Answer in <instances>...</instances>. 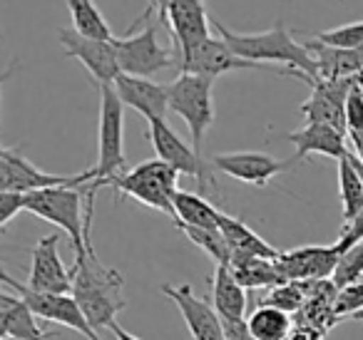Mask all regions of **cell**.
<instances>
[{"mask_svg": "<svg viewBox=\"0 0 363 340\" xmlns=\"http://www.w3.org/2000/svg\"><path fill=\"white\" fill-rule=\"evenodd\" d=\"M212 28L239 57H244V60L257 62V65H264V67L284 65V70L291 72V77L303 80L306 85L318 80L313 57L308 55L303 42L294 40L291 30L284 26V21H277L264 33L229 30L217 18H212Z\"/></svg>", "mask_w": 363, "mask_h": 340, "instance_id": "cell-1", "label": "cell"}, {"mask_svg": "<svg viewBox=\"0 0 363 340\" xmlns=\"http://www.w3.org/2000/svg\"><path fill=\"white\" fill-rule=\"evenodd\" d=\"M70 295L80 305L82 315L92 325V330L110 328L115 323L117 313L127 305L125 278H122L120 271L100 264L92 244L82 254H75Z\"/></svg>", "mask_w": 363, "mask_h": 340, "instance_id": "cell-2", "label": "cell"}, {"mask_svg": "<svg viewBox=\"0 0 363 340\" xmlns=\"http://www.w3.org/2000/svg\"><path fill=\"white\" fill-rule=\"evenodd\" d=\"M100 90V140H97V164L92 166V181L85 189V224L95 216V194L107 186L127 166L125 157V105L112 85H97Z\"/></svg>", "mask_w": 363, "mask_h": 340, "instance_id": "cell-3", "label": "cell"}, {"mask_svg": "<svg viewBox=\"0 0 363 340\" xmlns=\"http://www.w3.org/2000/svg\"><path fill=\"white\" fill-rule=\"evenodd\" d=\"M82 186H48V189L26 194V211L65 231L75 254H82L92 244L85 229V189Z\"/></svg>", "mask_w": 363, "mask_h": 340, "instance_id": "cell-4", "label": "cell"}, {"mask_svg": "<svg viewBox=\"0 0 363 340\" xmlns=\"http://www.w3.org/2000/svg\"><path fill=\"white\" fill-rule=\"evenodd\" d=\"M177 181H179V174L169 164H164L162 159H147L117 174L107 186H112L117 194L130 196L174 219V194L179 189Z\"/></svg>", "mask_w": 363, "mask_h": 340, "instance_id": "cell-5", "label": "cell"}, {"mask_svg": "<svg viewBox=\"0 0 363 340\" xmlns=\"http://www.w3.org/2000/svg\"><path fill=\"white\" fill-rule=\"evenodd\" d=\"M169 90V112L184 120L192 137V149L202 154L204 135L212 130L214 120V97H212V80L199 75L182 72L174 82L167 85Z\"/></svg>", "mask_w": 363, "mask_h": 340, "instance_id": "cell-6", "label": "cell"}, {"mask_svg": "<svg viewBox=\"0 0 363 340\" xmlns=\"http://www.w3.org/2000/svg\"><path fill=\"white\" fill-rule=\"evenodd\" d=\"M117 62L125 75L150 77L160 70H169L177 65V52L164 47L157 40V23L147 21L142 30L137 26L130 28V33L122 38H115Z\"/></svg>", "mask_w": 363, "mask_h": 340, "instance_id": "cell-7", "label": "cell"}, {"mask_svg": "<svg viewBox=\"0 0 363 340\" xmlns=\"http://www.w3.org/2000/svg\"><path fill=\"white\" fill-rule=\"evenodd\" d=\"M147 137H150V144L155 149L157 159H162L164 164H169L177 174H187L192 179H197L199 189H217L212 179V164L202 159V154L192 149L187 142L182 140L169 125L167 120H150L147 122Z\"/></svg>", "mask_w": 363, "mask_h": 340, "instance_id": "cell-8", "label": "cell"}, {"mask_svg": "<svg viewBox=\"0 0 363 340\" xmlns=\"http://www.w3.org/2000/svg\"><path fill=\"white\" fill-rule=\"evenodd\" d=\"M92 181V169L80 171V174L62 176V174H45L35 164L26 159L23 147H3L0 149V191H16V194H30L38 189H48V186H65L75 184L82 186Z\"/></svg>", "mask_w": 363, "mask_h": 340, "instance_id": "cell-9", "label": "cell"}, {"mask_svg": "<svg viewBox=\"0 0 363 340\" xmlns=\"http://www.w3.org/2000/svg\"><path fill=\"white\" fill-rule=\"evenodd\" d=\"M177 67H179L182 72L207 77V80H212V82L217 80V77L227 75V72H234V70H269V72H279V75L291 77V72L284 70V67H264V65H257V62L244 60V57H239L237 52L217 35H209L207 40L194 47L192 52L177 57Z\"/></svg>", "mask_w": 363, "mask_h": 340, "instance_id": "cell-10", "label": "cell"}, {"mask_svg": "<svg viewBox=\"0 0 363 340\" xmlns=\"http://www.w3.org/2000/svg\"><path fill=\"white\" fill-rule=\"evenodd\" d=\"M3 283L11 285L16 290L18 298H23L28 303V308L35 313V318H43L48 323H57L65 325L70 330H77L80 335H85L87 340H102L97 335V330H92V325L87 323V318L82 315L80 305L75 303L70 293L67 295H57V293H38V290H30L26 283L16 280L13 276H8L3 271Z\"/></svg>", "mask_w": 363, "mask_h": 340, "instance_id": "cell-11", "label": "cell"}, {"mask_svg": "<svg viewBox=\"0 0 363 340\" xmlns=\"http://www.w3.org/2000/svg\"><path fill=\"white\" fill-rule=\"evenodd\" d=\"M57 40L67 57L77 60L90 72L95 85H115V80L122 75L115 40H92V38L77 35L72 28H57Z\"/></svg>", "mask_w": 363, "mask_h": 340, "instance_id": "cell-12", "label": "cell"}, {"mask_svg": "<svg viewBox=\"0 0 363 340\" xmlns=\"http://www.w3.org/2000/svg\"><path fill=\"white\" fill-rule=\"evenodd\" d=\"M160 23L169 26L172 40L177 42V57L192 52L212 35V18L204 0H169Z\"/></svg>", "mask_w": 363, "mask_h": 340, "instance_id": "cell-13", "label": "cell"}, {"mask_svg": "<svg viewBox=\"0 0 363 340\" xmlns=\"http://www.w3.org/2000/svg\"><path fill=\"white\" fill-rule=\"evenodd\" d=\"M30 271H28V288L38 293L67 295L72 290V271L65 268L60 259V236H43L30 249Z\"/></svg>", "mask_w": 363, "mask_h": 340, "instance_id": "cell-14", "label": "cell"}, {"mask_svg": "<svg viewBox=\"0 0 363 340\" xmlns=\"http://www.w3.org/2000/svg\"><path fill=\"white\" fill-rule=\"evenodd\" d=\"M294 164V159H277L267 152H222L212 157L214 169L249 186H267L274 176L289 171Z\"/></svg>", "mask_w": 363, "mask_h": 340, "instance_id": "cell-15", "label": "cell"}, {"mask_svg": "<svg viewBox=\"0 0 363 340\" xmlns=\"http://www.w3.org/2000/svg\"><path fill=\"white\" fill-rule=\"evenodd\" d=\"M358 77L353 80H336V82H326V80H316L311 82V95L308 100L301 102L298 112L303 115L306 125H326V127H333V130L346 132V95L351 90V85L356 82Z\"/></svg>", "mask_w": 363, "mask_h": 340, "instance_id": "cell-16", "label": "cell"}, {"mask_svg": "<svg viewBox=\"0 0 363 340\" xmlns=\"http://www.w3.org/2000/svg\"><path fill=\"white\" fill-rule=\"evenodd\" d=\"M341 251L336 244L331 246H298L291 251H281L277 259L284 278L296 283H316V280H331Z\"/></svg>", "mask_w": 363, "mask_h": 340, "instance_id": "cell-17", "label": "cell"}, {"mask_svg": "<svg viewBox=\"0 0 363 340\" xmlns=\"http://www.w3.org/2000/svg\"><path fill=\"white\" fill-rule=\"evenodd\" d=\"M162 293L169 300H174L179 308L182 318L187 323V330L192 335V340H224V325L222 318L217 315V310L202 300L199 295H194V290L187 283L182 285H162Z\"/></svg>", "mask_w": 363, "mask_h": 340, "instance_id": "cell-18", "label": "cell"}, {"mask_svg": "<svg viewBox=\"0 0 363 340\" xmlns=\"http://www.w3.org/2000/svg\"><path fill=\"white\" fill-rule=\"evenodd\" d=\"M112 87H115L122 105L140 112L147 122L164 120V115L169 112V90L162 82H155L150 77L125 75L122 72Z\"/></svg>", "mask_w": 363, "mask_h": 340, "instance_id": "cell-19", "label": "cell"}, {"mask_svg": "<svg viewBox=\"0 0 363 340\" xmlns=\"http://www.w3.org/2000/svg\"><path fill=\"white\" fill-rule=\"evenodd\" d=\"M284 137L296 147V154L291 157L294 162H303L308 154H323L338 162L351 152L348 149V135L326 125H303L301 130L289 132Z\"/></svg>", "mask_w": 363, "mask_h": 340, "instance_id": "cell-20", "label": "cell"}, {"mask_svg": "<svg viewBox=\"0 0 363 340\" xmlns=\"http://www.w3.org/2000/svg\"><path fill=\"white\" fill-rule=\"evenodd\" d=\"M308 55L316 62L318 80L336 82V80H353V77H363V52L356 50H343V47L323 45L318 40L303 42Z\"/></svg>", "mask_w": 363, "mask_h": 340, "instance_id": "cell-21", "label": "cell"}, {"mask_svg": "<svg viewBox=\"0 0 363 340\" xmlns=\"http://www.w3.org/2000/svg\"><path fill=\"white\" fill-rule=\"evenodd\" d=\"M212 308L222 320L247 318V288L234 278L229 266H217L212 278Z\"/></svg>", "mask_w": 363, "mask_h": 340, "instance_id": "cell-22", "label": "cell"}, {"mask_svg": "<svg viewBox=\"0 0 363 340\" xmlns=\"http://www.w3.org/2000/svg\"><path fill=\"white\" fill-rule=\"evenodd\" d=\"M219 231H222L227 246L232 249V259L234 256H257V259L277 261L281 256V251H277L272 244H267L242 219H234V216L224 214V211H222V219H219Z\"/></svg>", "mask_w": 363, "mask_h": 340, "instance_id": "cell-23", "label": "cell"}, {"mask_svg": "<svg viewBox=\"0 0 363 340\" xmlns=\"http://www.w3.org/2000/svg\"><path fill=\"white\" fill-rule=\"evenodd\" d=\"M0 318L6 323L8 340H48V333L38 325L35 313L18 295L0 293Z\"/></svg>", "mask_w": 363, "mask_h": 340, "instance_id": "cell-24", "label": "cell"}, {"mask_svg": "<svg viewBox=\"0 0 363 340\" xmlns=\"http://www.w3.org/2000/svg\"><path fill=\"white\" fill-rule=\"evenodd\" d=\"M234 278L244 285V288H274L279 283H286L281 268L277 261L269 259H257V256H234L232 264Z\"/></svg>", "mask_w": 363, "mask_h": 340, "instance_id": "cell-25", "label": "cell"}, {"mask_svg": "<svg viewBox=\"0 0 363 340\" xmlns=\"http://www.w3.org/2000/svg\"><path fill=\"white\" fill-rule=\"evenodd\" d=\"M222 211L202 194L177 189L174 194V224L197 226V229H219Z\"/></svg>", "mask_w": 363, "mask_h": 340, "instance_id": "cell-26", "label": "cell"}, {"mask_svg": "<svg viewBox=\"0 0 363 340\" xmlns=\"http://www.w3.org/2000/svg\"><path fill=\"white\" fill-rule=\"evenodd\" d=\"M247 325L254 340H289L294 333L291 315L262 303L247 315Z\"/></svg>", "mask_w": 363, "mask_h": 340, "instance_id": "cell-27", "label": "cell"}, {"mask_svg": "<svg viewBox=\"0 0 363 340\" xmlns=\"http://www.w3.org/2000/svg\"><path fill=\"white\" fill-rule=\"evenodd\" d=\"M67 13H70L72 30L77 35L105 42L115 40V33H112L110 23L100 13V8L95 6V0H67Z\"/></svg>", "mask_w": 363, "mask_h": 340, "instance_id": "cell-28", "label": "cell"}, {"mask_svg": "<svg viewBox=\"0 0 363 340\" xmlns=\"http://www.w3.org/2000/svg\"><path fill=\"white\" fill-rule=\"evenodd\" d=\"M338 196H341L343 224L356 219L363 209V179L353 164L351 152L343 159H338Z\"/></svg>", "mask_w": 363, "mask_h": 340, "instance_id": "cell-29", "label": "cell"}, {"mask_svg": "<svg viewBox=\"0 0 363 340\" xmlns=\"http://www.w3.org/2000/svg\"><path fill=\"white\" fill-rule=\"evenodd\" d=\"M174 226L187 236L197 249H202L204 254L214 261V266L232 264V249L227 246V241H224L219 229H197V226H184V224H174Z\"/></svg>", "mask_w": 363, "mask_h": 340, "instance_id": "cell-30", "label": "cell"}, {"mask_svg": "<svg viewBox=\"0 0 363 340\" xmlns=\"http://www.w3.org/2000/svg\"><path fill=\"white\" fill-rule=\"evenodd\" d=\"M308 298V283H296V280H286V283H279L274 288H269V293L262 298V305H272L284 313H298L303 308Z\"/></svg>", "mask_w": 363, "mask_h": 340, "instance_id": "cell-31", "label": "cell"}, {"mask_svg": "<svg viewBox=\"0 0 363 340\" xmlns=\"http://www.w3.org/2000/svg\"><path fill=\"white\" fill-rule=\"evenodd\" d=\"M358 280H363V241H358L351 249L343 251L336 264V271L331 276V283L338 290L351 283H358Z\"/></svg>", "mask_w": 363, "mask_h": 340, "instance_id": "cell-32", "label": "cell"}, {"mask_svg": "<svg viewBox=\"0 0 363 340\" xmlns=\"http://www.w3.org/2000/svg\"><path fill=\"white\" fill-rule=\"evenodd\" d=\"M313 40L323 42V45L343 47V50L363 52V21L361 23H348V26H338V28H333V30L316 33Z\"/></svg>", "mask_w": 363, "mask_h": 340, "instance_id": "cell-33", "label": "cell"}, {"mask_svg": "<svg viewBox=\"0 0 363 340\" xmlns=\"http://www.w3.org/2000/svg\"><path fill=\"white\" fill-rule=\"evenodd\" d=\"M346 132H363V77H358L346 95Z\"/></svg>", "mask_w": 363, "mask_h": 340, "instance_id": "cell-34", "label": "cell"}, {"mask_svg": "<svg viewBox=\"0 0 363 340\" xmlns=\"http://www.w3.org/2000/svg\"><path fill=\"white\" fill-rule=\"evenodd\" d=\"M361 310H363V280L338 290L336 300H333V315L336 318H341V315H358Z\"/></svg>", "mask_w": 363, "mask_h": 340, "instance_id": "cell-35", "label": "cell"}, {"mask_svg": "<svg viewBox=\"0 0 363 340\" xmlns=\"http://www.w3.org/2000/svg\"><path fill=\"white\" fill-rule=\"evenodd\" d=\"M21 211H26V194L0 191V234L6 231V226L11 224Z\"/></svg>", "mask_w": 363, "mask_h": 340, "instance_id": "cell-36", "label": "cell"}, {"mask_svg": "<svg viewBox=\"0 0 363 340\" xmlns=\"http://www.w3.org/2000/svg\"><path fill=\"white\" fill-rule=\"evenodd\" d=\"M224 325V340H254L249 333L247 318L244 320H222Z\"/></svg>", "mask_w": 363, "mask_h": 340, "instance_id": "cell-37", "label": "cell"}, {"mask_svg": "<svg viewBox=\"0 0 363 340\" xmlns=\"http://www.w3.org/2000/svg\"><path fill=\"white\" fill-rule=\"evenodd\" d=\"M348 144H351V154L358 162H363V132H353L348 135Z\"/></svg>", "mask_w": 363, "mask_h": 340, "instance_id": "cell-38", "label": "cell"}, {"mask_svg": "<svg viewBox=\"0 0 363 340\" xmlns=\"http://www.w3.org/2000/svg\"><path fill=\"white\" fill-rule=\"evenodd\" d=\"M110 330H112V335H115L117 340H140V338H137V335L127 333V330L122 328L120 323H112V325H110Z\"/></svg>", "mask_w": 363, "mask_h": 340, "instance_id": "cell-39", "label": "cell"}, {"mask_svg": "<svg viewBox=\"0 0 363 340\" xmlns=\"http://www.w3.org/2000/svg\"><path fill=\"white\" fill-rule=\"evenodd\" d=\"M16 67H18V62H13L11 67H8L6 72H0V92H3V82H8L13 77V72H16Z\"/></svg>", "mask_w": 363, "mask_h": 340, "instance_id": "cell-40", "label": "cell"}, {"mask_svg": "<svg viewBox=\"0 0 363 340\" xmlns=\"http://www.w3.org/2000/svg\"><path fill=\"white\" fill-rule=\"evenodd\" d=\"M0 340H8V330H6V323L0 318Z\"/></svg>", "mask_w": 363, "mask_h": 340, "instance_id": "cell-41", "label": "cell"}, {"mask_svg": "<svg viewBox=\"0 0 363 340\" xmlns=\"http://www.w3.org/2000/svg\"><path fill=\"white\" fill-rule=\"evenodd\" d=\"M3 271L6 268H3V264H0V283H3Z\"/></svg>", "mask_w": 363, "mask_h": 340, "instance_id": "cell-42", "label": "cell"}, {"mask_svg": "<svg viewBox=\"0 0 363 340\" xmlns=\"http://www.w3.org/2000/svg\"><path fill=\"white\" fill-rule=\"evenodd\" d=\"M0 40H3V33H0Z\"/></svg>", "mask_w": 363, "mask_h": 340, "instance_id": "cell-43", "label": "cell"}, {"mask_svg": "<svg viewBox=\"0 0 363 340\" xmlns=\"http://www.w3.org/2000/svg\"><path fill=\"white\" fill-rule=\"evenodd\" d=\"M0 149H3V144H0Z\"/></svg>", "mask_w": 363, "mask_h": 340, "instance_id": "cell-44", "label": "cell"}]
</instances>
